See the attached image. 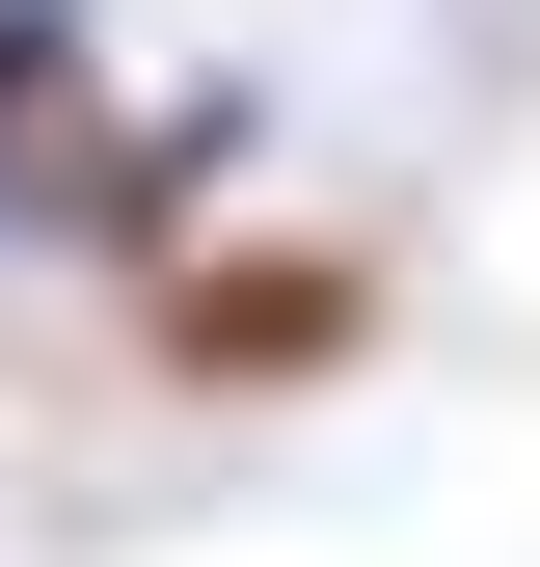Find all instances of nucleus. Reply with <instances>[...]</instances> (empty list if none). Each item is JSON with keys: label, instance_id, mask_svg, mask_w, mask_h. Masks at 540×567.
<instances>
[{"label": "nucleus", "instance_id": "nucleus-1", "mask_svg": "<svg viewBox=\"0 0 540 567\" xmlns=\"http://www.w3.org/2000/svg\"><path fill=\"white\" fill-rule=\"evenodd\" d=\"M135 351H163L189 405H298V379H352V351H378V244L217 217V244H163V270H135Z\"/></svg>", "mask_w": 540, "mask_h": 567}, {"label": "nucleus", "instance_id": "nucleus-2", "mask_svg": "<svg viewBox=\"0 0 540 567\" xmlns=\"http://www.w3.org/2000/svg\"><path fill=\"white\" fill-rule=\"evenodd\" d=\"M243 82H163V109H108L82 135V217H54V270H108V298H135V270H163V244H217V189H243Z\"/></svg>", "mask_w": 540, "mask_h": 567}, {"label": "nucleus", "instance_id": "nucleus-3", "mask_svg": "<svg viewBox=\"0 0 540 567\" xmlns=\"http://www.w3.org/2000/svg\"><path fill=\"white\" fill-rule=\"evenodd\" d=\"M108 0H0V244L54 270V217H82V135H108Z\"/></svg>", "mask_w": 540, "mask_h": 567}]
</instances>
